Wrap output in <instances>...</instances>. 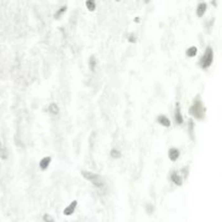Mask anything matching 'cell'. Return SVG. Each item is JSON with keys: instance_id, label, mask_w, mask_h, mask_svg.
<instances>
[{"instance_id": "1", "label": "cell", "mask_w": 222, "mask_h": 222, "mask_svg": "<svg viewBox=\"0 0 222 222\" xmlns=\"http://www.w3.org/2000/svg\"><path fill=\"white\" fill-rule=\"evenodd\" d=\"M190 113H191V115H193V116L197 119L204 118V116H205V111H204L203 102H201L199 97H197V99L194 100L193 105L190 108Z\"/></svg>"}, {"instance_id": "2", "label": "cell", "mask_w": 222, "mask_h": 222, "mask_svg": "<svg viewBox=\"0 0 222 222\" xmlns=\"http://www.w3.org/2000/svg\"><path fill=\"white\" fill-rule=\"evenodd\" d=\"M81 174L85 179L89 180L90 182H92L97 187H102L104 185V181L99 174L90 172V171H81Z\"/></svg>"}, {"instance_id": "3", "label": "cell", "mask_w": 222, "mask_h": 222, "mask_svg": "<svg viewBox=\"0 0 222 222\" xmlns=\"http://www.w3.org/2000/svg\"><path fill=\"white\" fill-rule=\"evenodd\" d=\"M212 60H214V51L210 47H207L205 50V53H204L203 58L201 60V65L204 69L208 68V67L211 65Z\"/></svg>"}, {"instance_id": "4", "label": "cell", "mask_w": 222, "mask_h": 222, "mask_svg": "<svg viewBox=\"0 0 222 222\" xmlns=\"http://www.w3.org/2000/svg\"><path fill=\"white\" fill-rule=\"evenodd\" d=\"M76 206H77V201H72V203L64 209L63 214H64L65 216H71V215H73V212L75 211V209H76Z\"/></svg>"}, {"instance_id": "5", "label": "cell", "mask_w": 222, "mask_h": 222, "mask_svg": "<svg viewBox=\"0 0 222 222\" xmlns=\"http://www.w3.org/2000/svg\"><path fill=\"white\" fill-rule=\"evenodd\" d=\"M168 155H169V158H170V160H177L179 158V156H180V152H179L178 149L176 148H171L168 151Z\"/></svg>"}, {"instance_id": "6", "label": "cell", "mask_w": 222, "mask_h": 222, "mask_svg": "<svg viewBox=\"0 0 222 222\" xmlns=\"http://www.w3.org/2000/svg\"><path fill=\"white\" fill-rule=\"evenodd\" d=\"M174 119H176V123L178 125H181L183 123V117L181 115V111H180V105L179 103H177L176 106V114H174Z\"/></svg>"}, {"instance_id": "7", "label": "cell", "mask_w": 222, "mask_h": 222, "mask_svg": "<svg viewBox=\"0 0 222 222\" xmlns=\"http://www.w3.org/2000/svg\"><path fill=\"white\" fill-rule=\"evenodd\" d=\"M157 121H158V124H160L162 126H164V127L170 126V120H169V119L167 118L165 115H159V116L157 117Z\"/></svg>"}, {"instance_id": "8", "label": "cell", "mask_w": 222, "mask_h": 222, "mask_svg": "<svg viewBox=\"0 0 222 222\" xmlns=\"http://www.w3.org/2000/svg\"><path fill=\"white\" fill-rule=\"evenodd\" d=\"M206 9H207V4H206L205 2H201V3L198 4L197 9H196V13H197V15H198L199 17H203V15L205 14Z\"/></svg>"}, {"instance_id": "9", "label": "cell", "mask_w": 222, "mask_h": 222, "mask_svg": "<svg viewBox=\"0 0 222 222\" xmlns=\"http://www.w3.org/2000/svg\"><path fill=\"white\" fill-rule=\"evenodd\" d=\"M50 163H51V157H49V156H47V157H44L41 160H40V163H39L40 168H41L42 170L47 169V168L49 167Z\"/></svg>"}, {"instance_id": "10", "label": "cell", "mask_w": 222, "mask_h": 222, "mask_svg": "<svg viewBox=\"0 0 222 222\" xmlns=\"http://www.w3.org/2000/svg\"><path fill=\"white\" fill-rule=\"evenodd\" d=\"M48 110L52 115H58L59 114V106H58V104H55V103L50 104Z\"/></svg>"}, {"instance_id": "11", "label": "cell", "mask_w": 222, "mask_h": 222, "mask_svg": "<svg viewBox=\"0 0 222 222\" xmlns=\"http://www.w3.org/2000/svg\"><path fill=\"white\" fill-rule=\"evenodd\" d=\"M171 180H172L177 185L182 184V179H181V177L178 174V172H173L171 174Z\"/></svg>"}, {"instance_id": "12", "label": "cell", "mask_w": 222, "mask_h": 222, "mask_svg": "<svg viewBox=\"0 0 222 222\" xmlns=\"http://www.w3.org/2000/svg\"><path fill=\"white\" fill-rule=\"evenodd\" d=\"M196 53H197V48H196V47H191V48H189L187 50V55L190 56V58L195 56Z\"/></svg>"}, {"instance_id": "13", "label": "cell", "mask_w": 222, "mask_h": 222, "mask_svg": "<svg viewBox=\"0 0 222 222\" xmlns=\"http://www.w3.org/2000/svg\"><path fill=\"white\" fill-rule=\"evenodd\" d=\"M0 157L2 159H7V157H8V151L4 146H2V144H0Z\"/></svg>"}, {"instance_id": "14", "label": "cell", "mask_w": 222, "mask_h": 222, "mask_svg": "<svg viewBox=\"0 0 222 222\" xmlns=\"http://www.w3.org/2000/svg\"><path fill=\"white\" fill-rule=\"evenodd\" d=\"M96 65H97V60L93 55L90 58V61H89V67L91 71H94L96 69Z\"/></svg>"}, {"instance_id": "15", "label": "cell", "mask_w": 222, "mask_h": 222, "mask_svg": "<svg viewBox=\"0 0 222 222\" xmlns=\"http://www.w3.org/2000/svg\"><path fill=\"white\" fill-rule=\"evenodd\" d=\"M86 6H87L88 10L90 11H93L94 9H96V3H94L93 1H91V0H88V1L86 2Z\"/></svg>"}, {"instance_id": "16", "label": "cell", "mask_w": 222, "mask_h": 222, "mask_svg": "<svg viewBox=\"0 0 222 222\" xmlns=\"http://www.w3.org/2000/svg\"><path fill=\"white\" fill-rule=\"evenodd\" d=\"M111 156H112L113 158H118L119 156H120V152L116 149H112V152H111Z\"/></svg>"}, {"instance_id": "17", "label": "cell", "mask_w": 222, "mask_h": 222, "mask_svg": "<svg viewBox=\"0 0 222 222\" xmlns=\"http://www.w3.org/2000/svg\"><path fill=\"white\" fill-rule=\"evenodd\" d=\"M145 210H146V212H148L149 215H152V214H153V211H154L153 205H152V204H148V205H146Z\"/></svg>"}, {"instance_id": "18", "label": "cell", "mask_w": 222, "mask_h": 222, "mask_svg": "<svg viewBox=\"0 0 222 222\" xmlns=\"http://www.w3.org/2000/svg\"><path fill=\"white\" fill-rule=\"evenodd\" d=\"M65 11H66V7H62V8H61L60 10H59V12H56V13H55V15H54V17H55V19H58V17H60V15L62 14L63 12H65Z\"/></svg>"}, {"instance_id": "19", "label": "cell", "mask_w": 222, "mask_h": 222, "mask_svg": "<svg viewBox=\"0 0 222 222\" xmlns=\"http://www.w3.org/2000/svg\"><path fill=\"white\" fill-rule=\"evenodd\" d=\"M44 221L45 222H54V219L52 218L51 216H50V215H45L44 216Z\"/></svg>"}]
</instances>
